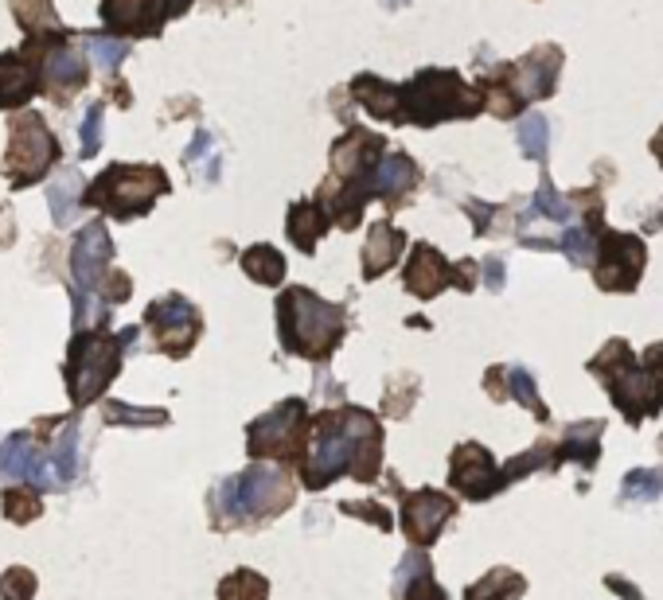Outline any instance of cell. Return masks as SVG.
<instances>
[{"instance_id": "6da1fadb", "label": "cell", "mask_w": 663, "mask_h": 600, "mask_svg": "<svg viewBox=\"0 0 663 600\" xmlns=\"http://www.w3.org/2000/svg\"><path fill=\"white\" fill-rule=\"evenodd\" d=\"M383 464V425L371 410L347 405V410H324L312 421V445L297 460L301 484L312 491L328 488L352 471L360 484H371Z\"/></svg>"}, {"instance_id": "7a4b0ae2", "label": "cell", "mask_w": 663, "mask_h": 600, "mask_svg": "<svg viewBox=\"0 0 663 600\" xmlns=\"http://www.w3.org/2000/svg\"><path fill=\"white\" fill-rule=\"evenodd\" d=\"M344 332L347 312L332 300L317 297L312 289H305V285H289L277 297V335H281V347L289 355L324 363L340 347Z\"/></svg>"}, {"instance_id": "3957f363", "label": "cell", "mask_w": 663, "mask_h": 600, "mask_svg": "<svg viewBox=\"0 0 663 600\" xmlns=\"http://www.w3.org/2000/svg\"><path fill=\"white\" fill-rule=\"evenodd\" d=\"M484 113V98L473 82L457 75V70L426 67L410 78L406 86H398V118L413 121V125L433 129L441 121H468Z\"/></svg>"}, {"instance_id": "277c9868", "label": "cell", "mask_w": 663, "mask_h": 600, "mask_svg": "<svg viewBox=\"0 0 663 600\" xmlns=\"http://www.w3.org/2000/svg\"><path fill=\"white\" fill-rule=\"evenodd\" d=\"M137 347V327H121V332H75L67 347V363H63V378H67L70 402L75 410L90 405L95 398L106 395V386L118 378L125 352Z\"/></svg>"}, {"instance_id": "5b68a950", "label": "cell", "mask_w": 663, "mask_h": 600, "mask_svg": "<svg viewBox=\"0 0 663 600\" xmlns=\"http://www.w3.org/2000/svg\"><path fill=\"white\" fill-rule=\"evenodd\" d=\"M173 184H168V171L161 164H110L102 176H95L82 196V207H98L110 219H141V214L153 211V203L161 196H168Z\"/></svg>"}, {"instance_id": "8992f818", "label": "cell", "mask_w": 663, "mask_h": 600, "mask_svg": "<svg viewBox=\"0 0 663 600\" xmlns=\"http://www.w3.org/2000/svg\"><path fill=\"white\" fill-rule=\"evenodd\" d=\"M589 375L609 390L612 405L625 413L629 425H640L644 418H655L663 410V398L655 395L652 378L640 367L637 352L625 340H609L601 352L589 359Z\"/></svg>"}, {"instance_id": "52a82bcc", "label": "cell", "mask_w": 663, "mask_h": 600, "mask_svg": "<svg viewBox=\"0 0 663 600\" xmlns=\"http://www.w3.org/2000/svg\"><path fill=\"white\" fill-rule=\"evenodd\" d=\"M294 496L297 491L289 484V471L258 460L242 476H231L226 484H219L216 503H223L226 511L216 519V526H239L242 519H269V514L294 503Z\"/></svg>"}, {"instance_id": "ba28073f", "label": "cell", "mask_w": 663, "mask_h": 600, "mask_svg": "<svg viewBox=\"0 0 663 600\" xmlns=\"http://www.w3.org/2000/svg\"><path fill=\"white\" fill-rule=\"evenodd\" d=\"M59 160V141L52 137V129L40 113H12L9 118V148H4V176L12 188H32L35 180H44L52 164Z\"/></svg>"}, {"instance_id": "9c48e42d", "label": "cell", "mask_w": 663, "mask_h": 600, "mask_svg": "<svg viewBox=\"0 0 663 600\" xmlns=\"http://www.w3.org/2000/svg\"><path fill=\"white\" fill-rule=\"evenodd\" d=\"M312 433L309 405L301 398L274 405L266 418L251 425V456L254 460H289L297 464L305 456V441Z\"/></svg>"}, {"instance_id": "30bf717a", "label": "cell", "mask_w": 663, "mask_h": 600, "mask_svg": "<svg viewBox=\"0 0 663 600\" xmlns=\"http://www.w3.org/2000/svg\"><path fill=\"white\" fill-rule=\"evenodd\" d=\"M644 266H648V246L640 234L609 231V226L597 234L594 281L601 292H637Z\"/></svg>"}, {"instance_id": "8fae6325", "label": "cell", "mask_w": 663, "mask_h": 600, "mask_svg": "<svg viewBox=\"0 0 663 600\" xmlns=\"http://www.w3.org/2000/svg\"><path fill=\"white\" fill-rule=\"evenodd\" d=\"M145 324L153 327V340L168 359H184L191 355V347L199 343V332H203V316L191 300L184 297H156L145 309Z\"/></svg>"}, {"instance_id": "7c38bea8", "label": "cell", "mask_w": 663, "mask_h": 600, "mask_svg": "<svg viewBox=\"0 0 663 600\" xmlns=\"http://www.w3.org/2000/svg\"><path fill=\"white\" fill-rule=\"evenodd\" d=\"M449 488H457L461 496L473 499V503H484V499H491L496 491H504L500 464H496V456L484 445L465 441V445H457L453 456H449Z\"/></svg>"}, {"instance_id": "4fadbf2b", "label": "cell", "mask_w": 663, "mask_h": 600, "mask_svg": "<svg viewBox=\"0 0 663 600\" xmlns=\"http://www.w3.org/2000/svg\"><path fill=\"white\" fill-rule=\"evenodd\" d=\"M453 514H457V499L445 496V491L422 488L402 499V531L413 542V549H430Z\"/></svg>"}, {"instance_id": "5bb4252c", "label": "cell", "mask_w": 663, "mask_h": 600, "mask_svg": "<svg viewBox=\"0 0 663 600\" xmlns=\"http://www.w3.org/2000/svg\"><path fill=\"white\" fill-rule=\"evenodd\" d=\"M164 20H173V0H102L106 35H118V40L161 35Z\"/></svg>"}, {"instance_id": "9a60e30c", "label": "cell", "mask_w": 663, "mask_h": 600, "mask_svg": "<svg viewBox=\"0 0 663 600\" xmlns=\"http://www.w3.org/2000/svg\"><path fill=\"white\" fill-rule=\"evenodd\" d=\"M110 262H113V242L106 223L82 226L75 246H70V277H75L78 292H98L102 277L110 274Z\"/></svg>"}, {"instance_id": "2e32d148", "label": "cell", "mask_w": 663, "mask_h": 600, "mask_svg": "<svg viewBox=\"0 0 663 600\" xmlns=\"http://www.w3.org/2000/svg\"><path fill=\"white\" fill-rule=\"evenodd\" d=\"M387 153V137L371 133L363 125H347L344 137L332 145V180H360V176H371L375 164Z\"/></svg>"}, {"instance_id": "e0dca14e", "label": "cell", "mask_w": 663, "mask_h": 600, "mask_svg": "<svg viewBox=\"0 0 663 600\" xmlns=\"http://www.w3.org/2000/svg\"><path fill=\"white\" fill-rule=\"evenodd\" d=\"M562 63H566V55H562L559 43H543V47H534V52H527L523 59L516 63V82L527 105L546 102V98L559 90Z\"/></svg>"}, {"instance_id": "ac0fdd59", "label": "cell", "mask_w": 663, "mask_h": 600, "mask_svg": "<svg viewBox=\"0 0 663 600\" xmlns=\"http://www.w3.org/2000/svg\"><path fill=\"white\" fill-rule=\"evenodd\" d=\"M40 90H44L40 67H35V59L24 47L0 55V113H12L20 105H27Z\"/></svg>"}, {"instance_id": "d6986e66", "label": "cell", "mask_w": 663, "mask_h": 600, "mask_svg": "<svg viewBox=\"0 0 663 600\" xmlns=\"http://www.w3.org/2000/svg\"><path fill=\"white\" fill-rule=\"evenodd\" d=\"M402 285L406 292H413L418 300H433L441 289L453 285V266H449L445 257H441V249H433L430 242H418L402 269Z\"/></svg>"}, {"instance_id": "ffe728a7", "label": "cell", "mask_w": 663, "mask_h": 600, "mask_svg": "<svg viewBox=\"0 0 663 600\" xmlns=\"http://www.w3.org/2000/svg\"><path fill=\"white\" fill-rule=\"evenodd\" d=\"M418 188V164L406 153H383V160L371 171V191L387 203V211H398Z\"/></svg>"}, {"instance_id": "44dd1931", "label": "cell", "mask_w": 663, "mask_h": 600, "mask_svg": "<svg viewBox=\"0 0 663 600\" xmlns=\"http://www.w3.org/2000/svg\"><path fill=\"white\" fill-rule=\"evenodd\" d=\"M476 90H480V98H484V110L496 113V118H504V121L519 118V113L527 110L523 95H519V82H516V63H496V67L476 82Z\"/></svg>"}, {"instance_id": "7402d4cb", "label": "cell", "mask_w": 663, "mask_h": 600, "mask_svg": "<svg viewBox=\"0 0 663 600\" xmlns=\"http://www.w3.org/2000/svg\"><path fill=\"white\" fill-rule=\"evenodd\" d=\"M402 249H406V234L398 231L390 219L371 223L367 242H363V277H367V281L383 277L390 266H395L398 257H402Z\"/></svg>"}, {"instance_id": "603a6c76", "label": "cell", "mask_w": 663, "mask_h": 600, "mask_svg": "<svg viewBox=\"0 0 663 600\" xmlns=\"http://www.w3.org/2000/svg\"><path fill=\"white\" fill-rule=\"evenodd\" d=\"M328 226H332V219H328L324 203H317V199H301V203H294L289 214H285V234L294 238V246L301 249V254H317Z\"/></svg>"}, {"instance_id": "cb8c5ba5", "label": "cell", "mask_w": 663, "mask_h": 600, "mask_svg": "<svg viewBox=\"0 0 663 600\" xmlns=\"http://www.w3.org/2000/svg\"><path fill=\"white\" fill-rule=\"evenodd\" d=\"M395 600H449V592L433 581V566L426 549H413L395 574Z\"/></svg>"}, {"instance_id": "d4e9b609", "label": "cell", "mask_w": 663, "mask_h": 600, "mask_svg": "<svg viewBox=\"0 0 663 600\" xmlns=\"http://www.w3.org/2000/svg\"><path fill=\"white\" fill-rule=\"evenodd\" d=\"M601 433H605V421H577L562 433V441L554 445V456L559 464H582L586 471L597 468V456H601Z\"/></svg>"}, {"instance_id": "484cf974", "label": "cell", "mask_w": 663, "mask_h": 600, "mask_svg": "<svg viewBox=\"0 0 663 600\" xmlns=\"http://www.w3.org/2000/svg\"><path fill=\"white\" fill-rule=\"evenodd\" d=\"M352 98L371 113L375 121H390V125H402L398 118V86L387 82V78L375 75H360L352 82Z\"/></svg>"}, {"instance_id": "4316f807", "label": "cell", "mask_w": 663, "mask_h": 600, "mask_svg": "<svg viewBox=\"0 0 663 600\" xmlns=\"http://www.w3.org/2000/svg\"><path fill=\"white\" fill-rule=\"evenodd\" d=\"M527 592V577L516 569H491L476 585L465 589V600H519Z\"/></svg>"}, {"instance_id": "83f0119b", "label": "cell", "mask_w": 663, "mask_h": 600, "mask_svg": "<svg viewBox=\"0 0 663 600\" xmlns=\"http://www.w3.org/2000/svg\"><path fill=\"white\" fill-rule=\"evenodd\" d=\"M285 257H281V249H274V246H251V249H242V274L251 277V281H258V285H269V289H277V285L285 281Z\"/></svg>"}, {"instance_id": "f1b7e54d", "label": "cell", "mask_w": 663, "mask_h": 600, "mask_svg": "<svg viewBox=\"0 0 663 600\" xmlns=\"http://www.w3.org/2000/svg\"><path fill=\"white\" fill-rule=\"evenodd\" d=\"M47 203H52L55 226H67L70 219H75L78 207H82V180H78L75 168H67V171H63V180L52 184V191H47Z\"/></svg>"}, {"instance_id": "f546056e", "label": "cell", "mask_w": 663, "mask_h": 600, "mask_svg": "<svg viewBox=\"0 0 663 600\" xmlns=\"http://www.w3.org/2000/svg\"><path fill=\"white\" fill-rule=\"evenodd\" d=\"M516 145H519V153H523L527 160H534V164L551 160V125H546L543 113H527V118L519 121Z\"/></svg>"}, {"instance_id": "4dcf8cb0", "label": "cell", "mask_w": 663, "mask_h": 600, "mask_svg": "<svg viewBox=\"0 0 663 600\" xmlns=\"http://www.w3.org/2000/svg\"><path fill=\"white\" fill-rule=\"evenodd\" d=\"M663 496V471L655 468H632L620 480V503H655Z\"/></svg>"}, {"instance_id": "1f68e13d", "label": "cell", "mask_w": 663, "mask_h": 600, "mask_svg": "<svg viewBox=\"0 0 663 600\" xmlns=\"http://www.w3.org/2000/svg\"><path fill=\"white\" fill-rule=\"evenodd\" d=\"M559 249L566 254L570 266L577 269H589L594 266V254H597V231H589V226H566V231L559 234Z\"/></svg>"}, {"instance_id": "d6a6232c", "label": "cell", "mask_w": 663, "mask_h": 600, "mask_svg": "<svg viewBox=\"0 0 663 600\" xmlns=\"http://www.w3.org/2000/svg\"><path fill=\"white\" fill-rule=\"evenodd\" d=\"M12 16L20 20V27H24L27 35H44L59 27L52 0H12Z\"/></svg>"}, {"instance_id": "836d02e7", "label": "cell", "mask_w": 663, "mask_h": 600, "mask_svg": "<svg viewBox=\"0 0 663 600\" xmlns=\"http://www.w3.org/2000/svg\"><path fill=\"white\" fill-rule=\"evenodd\" d=\"M269 581L254 569H234L226 581H219V600H266Z\"/></svg>"}, {"instance_id": "e575fe53", "label": "cell", "mask_w": 663, "mask_h": 600, "mask_svg": "<svg viewBox=\"0 0 663 600\" xmlns=\"http://www.w3.org/2000/svg\"><path fill=\"white\" fill-rule=\"evenodd\" d=\"M0 511H4L9 523L24 526V523H32V519H40L44 503H40V491H32V488H4V496H0Z\"/></svg>"}, {"instance_id": "d590c367", "label": "cell", "mask_w": 663, "mask_h": 600, "mask_svg": "<svg viewBox=\"0 0 663 600\" xmlns=\"http://www.w3.org/2000/svg\"><path fill=\"white\" fill-rule=\"evenodd\" d=\"M87 47H90V59L102 75H113L121 67V59L130 55V40H118V35H87Z\"/></svg>"}, {"instance_id": "8d00e7d4", "label": "cell", "mask_w": 663, "mask_h": 600, "mask_svg": "<svg viewBox=\"0 0 663 600\" xmlns=\"http://www.w3.org/2000/svg\"><path fill=\"white\" fill-rule=\"evenodd\" d=\"M531 214L534 219H551V223H570V219H574V214H570L566 196H559V188L551 184V176L539 180V191H534V199H531Z\"/></svg>"}, {"instance_id": "74e56055", "label": "cell", "mask_w": 663, "mask_h": 600, "mask_svg": "<svg viewBox=\"0 0 663 600\" xmlns=\"http://www.w3.org/2000/svg\"><path fill=\"white\" fill-rule=\"evenodd\" d=\"M508 398L523 402L539 421H551V410H546L543 398H539V386H534V378L527 375L523 367H508Z\"/></svg>"}, {"instance_id": "f35d334b", "label": "cell", "mask_w": 663, "mask_h": 600, "mask_svg": "<svg viewBox=\"0 0 663 600\" xmlns=\"http://www.w3.org/2000/svg\"><path fill=\"white\" fill-rule=\"evenodd\" d=\"M164 425L168 413L164 410H133V405H121V402H106V425Z\"/></svg>"}, {"instance_id": "ab89813d", "label": "cell", "mask_w": 663, "mask_h": 600, "mask_svg": "<svg viewBox=\"0 0 663 600\" xmlns=\"http://www.w3.org/2000/svg\"><path fill=\"white\" fill-rule=\"evenodd\" d=\"M35 597V574L24 566L4 569L0 577V600H32Z\"/></svg>"}, {"instance_id": "60d3db41", "label": "cell", "mask_w": 663, "mask_h": 600, "mask_svg": "<svg viewBox=\"0 0 663 600\" xmlns=\"http://www.w3.org/2000/svg\"><path fill=\"white\" fill-rule=\"evenodd\" d=\"M102 121H106V105L95 102L87 110V121H82V148H78V156H82V160L98 156V148H102Z\"/></svg>"}, {"instance_id": "b9f144b4", "label": "cell", "mask_w": 663, "mask_h": 600, "mask_svg": "<svg viewBox=\"0 0 663 600\" xmlns=\"http://www.w3.org/2000/svg\"><path fill=\"white\" fill-rule=\"evenodd\" d=\"M344 514H363V523H371V526H379V531H390V511L383 503H375V499H360V503H344L340 507Z\"/></svg>"}, {"instance_id": "7bdbcfd3", "label": "cell", "mask_w": 663, "mask_h": 600, "mask_svg": "<svg viewBox=\"0 0 663 600\" xmlns=\"http://www.w3.org/2000/svg\"><path fill=\"white\" fill-rule=\"evenodd\" d=\"M98 292H102L106 304H121V300H130V292H133L130 274H121V269H110V274L102 277V285H98Z\"/></svg>"}, {"instance_id": "ee69618b", "label": "cell", "mask_w": 663, "mask_h": 600, "mask_svg": "<svg viewBox=\"0 0 663 600\" xmlns=\"http://www.w3.org/2000/svg\"><path fill=\"white\" fill-rule=\"evenodd\" d=\"M640 367L648 370V378H652V386H655V395L663 398V343H652L644 352V359H640Z\"/></svg>"}, {"instance_id": "f6af8a7d", "label": "cell", "mask_w": 663, "mask_h": 600, "mask_svg": "<svg viewBox=\"0 0 663 600\" xmlns=\"http://www.w3.org/2000/svg\"><path fill=\"white\" fill-rule=\"evenodd\" d=\"M207 156H216V141H211V133H203V129H199V133H196V145H191L188 153H184V164H188V168H199V164H203Z\"/></svg>"}, {"instance_id": "bcb514c9", "label": "cell", "mask_w": 663, "mask_h": 600, "mask_svg": "<svg viewBox=\"0 0 663 600\" xmlns=\"http://www.w3.org/2000/svg\"><path fill=\"white\" fill-rule=\"evenodd\" d=\"M468 214L476 219V234H488L491 223H496V214H500V207H491V203H476V199H468L465 207Z\"/></svg>"}, {"instance_id": "7dc6e473", "label": "cell", "mask_w": 663, "mask_h": 600, "mask_svg": "<svg viewBox=\"0 0 663 600\" xmlns=\"http://www.w3.org/2000/svg\"><path fill=\"white\" fill-rule=\"evenodd\" d=\"M484 390H488L496 402H504V398H508V367H491L488 375H484Z\"/></svg>"}, {"instance_id": "c3c4849f", "label": "cell", "mask_w": 663, "mask_h": 600, "mask_svg": "<svg viewBox=\"0 0 663 600\" xmlns=\"http://www.w3.org/2000/svg\"><path fill=\"white\" fill-rule=\"evenodd\" d=\"M476 277H480V266H476V262H457V266H453V285H457L461 292H473Z\"/></svg>"}, {"instance_id": "681fc988", "label": "cell", "mask_w": 663, "mask_h": 600, "mask_svg": "<svg viewBox=\"0 0 663 600\" xmlns=\"http://www.w3.org/2000/svg\"><path fill=\"white\" fill-rule=\"evenodd\" d=\"M605 585H609V592H617L620 600H644V592H640L637 585H629V577L609 574V577H605Z\"/></svg>"}, {"instance_id": "f907efd6", "label": "cell", "mask_w": 663, "mask_h": 600, "mask_svg": "<svg viewBox=\"0 0 663 600\" xmlns=\"http://www.w3.org/2000/svg\"><path fill=\"white\" fill-rule=\"evenodd\" d=\"M484 277H488L491 292H504V281H508V274H504V257H488V262H484Z\"/></svg>"}, {"instance_id": "816d5d0a", "label": "cell", "mask_w": 663, "mask_h": 600, "mask_svg": "<svg viewBox=\"0 0 663 600\" xmlns=\"http://www.w3.org/2000/svg\"><path fill=\"white\" fill-rule=\"evenodd\" d=\"M0 214H4V207H0ZM12 234H16V226H12V214L0 223V246H12Z\"/></svg>"}, {"instance_id": "f5cc1de1", "label": "cell", "mask_w": 663, "mask_h": 600, "mask_svg": "<svg viewBox=\"0 0 663 600\" xmlns=\"http://www.w3.org/2000/svg\"><path fill=\"white\" fill-rule=\"evenodd\" d=\"M648 148H652V156L660 160V168H663V125L655 129V137H652V145H648Z\"/></svg>"}, {"instance_id": "db71d44e", "label": "cell", "mask_w": 663, "mask_h": 600, "mask_svg": "<svg viewBox=\"0 0 663 600\" xmlns=\"http://www.w3.org/2000/svg\"><path fill=\"white\" fill-rule=\"evenodd\" d=\"M660 226H663V203H660V211H655V214H652V219H648V223H644V234L660 231Z\"/></svg>"}, {"instance_id": "11a10c76", "label": "cell", "mask_w": 663, "mask_h": 600, "mask_svg": "<svg viewBox=\"0 0 663 600\" xmlns=\"http://www.w3.org/2000/svg\"><path fill=\"white\" fill-rule=\"evenodd\" d=\"M383 4H387V9H395V12H398V9H406V4H410V0H383Z\"/></svg>"}, {"instance_id": "9f6ffc18", "label": "cell", "mask_w": 663, "mask_h": 600, "mask_svg": "<svg viewBox=\"0 0 663 600\" xmlns=\"http://www.w3.org/2000/svg\"><path fill=\"white\" fill-rule=\"evenodd\" d=\"M660 445H663V437H660Z\"/></svg>"}]
</instances>
